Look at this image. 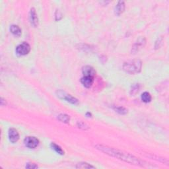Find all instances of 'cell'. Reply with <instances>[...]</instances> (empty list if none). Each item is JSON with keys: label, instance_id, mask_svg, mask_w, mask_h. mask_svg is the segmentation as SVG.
Listing matches in <instances>:
<instances>
[{"label": "cell", "instance_id": "cell-1", "mask_svg": "<svg viewBox=\"0 0 169 169\" xmlns=\"http://www.w3.org/2000/svg\"><path fill=\"white\" fill-rule=\"evenodd\" d=\"M95 147L99 151L103 152L105 154L109 155V156L115 157L118 158V159L125 162V163H130L131 164L140 165V166H143L144 164H145V162L141 160L140 158L129 153H124L123 151L109 147L108 146H104V145H96Z\"/></svg>", "mask_w": 169, "mask_h": 169}, {"label": "cell", "instance_id": "cell-2", "mask_svg": "<svg viewBox=\"0 0 169 169\" xmlns=\"http://www.w3.org/2000/svg\"><path fill=\"white\" fill-rule=\"evenodd\" d=\"M142 68V63L140 59H133L125 62L123 65V69L130 74H135L140 72Z\"/></svg>", "mask_w": 169, "mask_h": 169}, {"label": "cell", "instance_id": "cell-3", "mask_svg": "<svg viewBox=\"0 0 169 169\" xmlns=\"http://www.w3.org/2000/svg\"><path fill=\"white\" fill-rule=\"evenodd\" d=\"M31 51V46L26 42H23L22 44L17 46L16 48L17 54L20 56H25L28 54Z\"/></svg>", "mask_w": 169, "mask_h": 169}, {"label": "cell", "instance_id": "cell-4", "mask_svg": "<svg viewBox=\"0 0 169 169\" xmlns=\"http://www.w3.org/2000/svg\"><path fill=\"white\" fill-rule=\"evenodd\" d=\"M24 143L26 147H27L29 149H35L38 146L39 144V140L35 137L29 136L26 137Z\"/></svg>", "mask_w": 169, "mask_h": 169}, {"label": "cell", "instance_id": "cell-5", "mask_svg": "<svg viewBox=\"0 0 169 169\" xmlns=\"http://www.w3.org/2000/svg\"><path fill=\"white\" fill-rule=\"evenodd\" d=\"M29 18L31 25L34 26V27H36V26L38 25V18L35 8H31V11H30Z\"/></svg>", "mask_w": 169, "mask_h": 169}, {"label": "cell", "instance_id": "cell-6", "mask_svg": "<svg viewBox=\"0 0 169 169\" xmlns=\"http://www.w3.org/2000/svg\"><path fill=\"white\" fill-rule=\"evenodd\" d=\"M8 137L9 139V141H11V143H16L19 139V134L18 133V131H17L15 129L11 128L9 129V130Z\"/></svg>", "mask_w": 169, "mask_h": 169}, {"label": "cell", "instance_id": "cell-7", "mask_svg": "<svg viewBox=\"0 0 169 169\" xmlns=\"http://www.w3.org/2000/svg\"><path fill=\"white\" fill-rule=\"evenodd\" d=\"M82 72L83 76H87V77H94L96 74V71L95 69L89 65H86L83 68Z\"/></svg>", "mask_w": 169, "mask_h": 169}, {"label": "cell", "instance_id": "cell-8", "mask_svg": "<svg viewBox=\"0 0 169 169\" xmlns=\"http://www.w3.org/2000/svg\"><path fill=\"white\" fill-rule=\"evenodd\" d=\"M145 39L144 38H141L138 40V41L135 42V44L134 45L133 47H132L131 52L135 53L138 52L141 48L143 47L145 44Z\"/></svg>", "mask_w": 169, "mask_h": 169}, {"label": "cell", "instance_id": "cell-9", "mask_svg": "<svg viewBox=\"0 0 169 169\" xmlns=\"http://www.w3.org/2000/svg\"><path fill=\"white\" fill-rule=\"evenodd\" d=\"M81 83L86 88H90L93 84L94 77H87V76H83L81 79Z\"/></svg>", "mask_w": 169, "mask_h": 169}, {"label": "cell", "instance_id": "cell-10", "mask_svg": "<svg viewBox=\"0 0 169 169\" xmlns=\"http://www.w3.org/2000/svg\"><path fill=\"white\" fill-rule=\"evenodd\" d=\"M124 10H125V3L123 1H120L118 3L116 6L115 7V9H114L115 14L117 15H120L124 11Z\"/></svg>", "mask_w": 169, "mask_h": 169}, {"label": "cell", "instance_id": "cell-11", "mask_svg": "<svg viewBox=\"0 0 169 169\" xmlns=\"http://www.w3.org/2000/svg\"><path fill=\"white\" fill-rule=\"evenodd\" d=\"M61 93L63 95H58V96H59V97H61V96H62V98L63 99H65L66 101L70 102V103H71L73 104H76L78 103L77 99L74 98V97H72L71 95H65L64 92H61Z\"/></svg>", "mask_w": 169, "mask_h": 169}, {"label": "cell", "instance_id": "cell-12", "mask_svg": "<svg viewBox=\"0 0 169 169\" xmlns=\"http://www.w3.org/2000/svg\"><path fill=\"white\" fill-rule=\"evenodd\" d=\"M10 31L12 33L13 35H15L16 36H20L22 34L21 29H20L19 26L17 25H13L10 26Z\"/></svg>", "mask_w": 169, "mask_h": 169}, {"label": "cell", "instance_id": "cell-13", "mask_svg": "<svg viewBox=\"0 0 169 169\" xmlns=\"http://www.w3.org/2000/svg\"><path fill=\"white\" fill-rule=\"evenodd\" d=\"M151 95H150L149 92H144L141 95V100L143 102H145V103H148V102H151Z\"/></svg>", "mask_w": 169, "mask_h": 169}, {"label": "cell", "instance_id": "cell-14", "mask_svg": "<svg viewBox=\"0 0 169 169\" xmlns=\"http://www.w3.org/2000/svg\"><path fill=\"white\" fill-rule=\"evenodd\" d=\"M51 147L52 149H54L56 153L59 154V155H64V151H63L62 149L59 146V145H58L57 144H56L55 143H51Z\"/></svg>", "mask_w": 169, "mask_h": 169}, {"label": "cell", "instance_id": "cell-15", "mask_svg": "<svg viewBox=\"0 0 169 169\" xmlns=\"http://www.w3.org/2000/svg\"><path fill=\"white\" fill-rule=\"evenodd\" d=\"M58 119L62 122H64V123H68L70 120V118L68 115L67 114H59L58 117Z\"/></svg>", "mask_w": 169, "mask_h": 169}, {"label": "cell", "instance_id": "cell-16", "mask_svg": "<svg viewBox=\"0 0 169 169\" xmlns=\"http://www.w3.org/2000/svg\"><path fill=\"white\" fill-rule=\"evenodd\" d=\"M76 168H95V167L92 166L91 164L87 163H80L76 165Z\"/></svg>", "mask_w": 169, "mask_h": 169}, {"label": "cell", "instance_id": "cell-17", "mask_svg": "<svg viewBox=\"0 0 169 169\" xmlns=\"http://www.w3.org/2000/svg\"><path fill=\"white\" fill-rule=\"evenodd\" d=\"M115 110H116V112H117L118 113H119L120 114H122V115H124V114L128 113L127 109L124 108V107H116Z\"/></svg>", "mask_w": 169, "mask_h": 169}, {"label": "cell", "instance_id": "cell-18", "mask_svg": "<svg viewBox=\"0 0 169 169\" xmlns=\"http://www.w3.org/2000/svg\"><path fill=\"white\" fill-rule=\"evenodd\" d=\"M26 168H30V169H34V168H37L38 166L35 163H28L26 165Z\"/></svg>", "mask_w": 169, "mask_h": 169}, {"label": "cell", "instance_id": "cell-19", "mask_svg": "<svg viewBox=\"0 0 169 169\" xmlns=\"http://www.w3.org/2000/svg\"><path fill=\"white\" fill-rule=\"evenodd\" d=\"M138 90H139V85L134 86L133 88H132V89H131L132 93H133V92H134V91H135V93H136L137 92H138Z\"/></svg>", "mask_w": 169, "mask_h": 169}]
</instances>
